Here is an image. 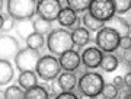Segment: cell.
Listing matches in <instances>:
<instances>
[{
	"instance_id": "cell-21",
	"label": "cell",
	"mask_w": 131,
	"mask_h": 99,
	"mask_svg": "<svg viewBox=\"0 0 131 99\" xmlns=\"http://www.w3.org/2000/svg\"><path fill=\"white\" fill-rule=\"evenodd\" d=\"M82 22H83V26L88 29L89 32H98V31H101V29L105 26L103 22H101V20H98V19H95L89 12H86V13L83 15Z\"/></svg>"
},
{
	"instance_id": "cell-13",
	"label": "cell",
	"mask_w": 131,
	"mask_h": 99,
	"mask_svg": "<svg viewBox=\"0 0 131 99\" xmlns=\"http://www.w3.org/2000/svg\"><path fill=\"white\" fill-rule=\"evenodd\" d=\"M15 79V67L9 60L0 58V86L9 85Z\"/></svg>"
},
{
	"instance_id": "cell-24",
	"label": "cell",
	"mask_w": 131,
	"mask_h": 99,
	"mask_svg": "<svg viewBox=\"0 0 131 99\" xmlns=\"http://www.w3.org/2000/svg\"><path fill=\"white\" fill-rule=\"evenodd\" d=\"M118 64H119V63H118V58L115 56H112V54H103L102 61H101V67H102L105 71L111 73V71L117 70Z\"/></svg>"
},
{
	"instance_id": "cell-33",
	"label": "cell",
	"mask_w": 131,
	"mask_h": 99,
	"mask_svg": "<svg viewBox=\"0 0 131 99\" xmlns=\"http://www.w3.org/2000/svg\"><path fill=\"white\" fill-rule=\"evenodd\" d=\"M124 86H127V87L131 89V71L124 76Z\"/></svg>"
},
{
	"instance_id": "cell-3",
	"label": "cell",
	"mask_w": 131,
	"mask_h": 99,
	"mask_svg": "<svg viewBox=\"0 0 131 99\" xmlns=\"http://www.w3.org/2000/svg\"><path fill=\"white\" fill-rule=\"evenodd\" d=\"M103 85H105L103 77L95 71H86L77 80L79 92L86 98H93V96L99 95L103 89Z\"/></svg>"
},
{
	"instance_id": "cell-16",
	"label": "cell",
	"mask_w": 131,
	"mask_h": 99,
	"mask_svg": "<svg viewBox=\"0 0 131 99\" xmlns=\"http://www.w3.org/2000/svg\"><path fill=\"white\" fill-rule=\"evenodd\" d=\"M71 39H73V44L77 45V47H84L90 42V32L84 26H80V28H76L71 31Z\"/></svg>"
},
{
	"instance_id": "cell-12",
	"label": "cell",
	"mask_w": 131,
	"mask_h": 99,
	"mask_svg": "<svg viewBox=\"0 0 131 99\" xmlns=\"http://www.w3.org/2000/svg\"><path fill=\"white\" fill-rule=\"evenodd\" d=\"M57 82L63 92H71L77 86V77L73 71H61L57 77Z\"/></svg>"
},
{
	"instance_id": "cell-26",
	"label": "cell",
	"mask_w": 131,
	"mask_h": 99,
	"mask_svg": "<svg viewBox=\"0 0 131 99\" xmlns=\"http://www.w3.org/2000/svg\"><path fill=\"white\" fill-rule=\"evenodd\" d=\"M115 7V15L127 13L131 9V0H111Z\"/></svg>"
},
{
	"instance_id": "cell-22",
	"label": "cell",
	"mask_w": 131,
	"mask_h": 99,
	"mask_svg": "<svg viewBox=\"0 0 131 99\" xmlns=\"http://www.w3.org/2000/svg\"><path fill=\"white\" fill-rule=\"evenodd\" d=\"M31 20H32V19H31ZM31 20H18V22H16V25H15V31H16V34H18L19 38L25 39L31 32H34L32 22H31Z\"/></svg>"
},
{
	"instance_id": "cell-37",
	"label": "cell",
	"mask_w": 131,
	"mask_h": 99,
	"mask_svg": "<svg viewBox=\"0 0 131 99\" xmlns=\"http://www.w3.org/2000/svg\"><path fill=\"white\" fill-rule=\"evenodd\" d=\"M89 99H105V96H103L102 93H99V95H96V96H93V98H89Z\"/></svg>"
},
{
	"instance_id": "cell-1",
	"label": "cell",
	"mask_w": 131,
	"mask_h": 99,
	"mask_svg": "<svg viewBox=\"0 0 131 99\" xmlns=\"http://www.w3.org/2000/svg\"><path fill=\"white\" fill-rule=\"evenodd\" d=\"M73 47H74V44H73V39H71L70 31H67L64 28H58V29H52L51 32L48 34L47 48L52 56L60 57L64 52L73 50Z\"/></svg>"
},
{
	"instance_id": "cell-36",
	"label": "cell",
	"mask_w": 131,
	"mask_h": 99,
	"mask_svg": "<svg viewBox=\"0 0 131 99\" xmlns=\"http://www.w3.org/2000/svg\"><path fill=\"white\" fill-rule=\"evenodd\" d=\"M118 96H119V99H130L131 95L127 90H122V92H118Z\"/></svg>"
},
{
	"instance_id": "cell-38",
	"label": "cell",
	"mask_w": 131,
	"mask_h": 99,
	"mask_svg": "<svg viewBox=\"0 0 131 99\" xmlns=\"http://www.w3.org/2000/svg\"><path fill=\"white\" fill-rule=\"evenodd\" d=\"M2 26H3V13L0 12V31H2Z\"/></svg>"
},
{
	"instance_id": "cell-23",
	"label": "cell",
	"mask_w": 131,
	"mask_h": 99,
	"mask_svg": "<svg viewBox=\"0 0 131 99\" xmlns=\"http://www.w3.org/2000/svg\"><path fill=\"white\" fill-rule=\"evenodd\" d=\"M67 7L74 10L76 13H82V12H88L92 0H66Z\"/></svg>"
},
{
	"instance_id": "cell-32",
	"label": "cell",
	"mask_w": 131,
	"mask_h": 99,
	"mask_svg": "<svg viewBox=\"0 0 131 99\" xmlns=\"http://www.w3.org/2000/svg\"><path fill=\"white\" fill-rule=\"evenodd\" d=\"M112 85H115L117 87H119V86H124V77L122 76H115L112 80Z\"/></svg>"
},
{
	"instance_id": "cell-39",
	"label": "cell",
	"mask_w": 131,
	"mask_h": 99,
	"mask_svg": "<svg viewBox=\"0 0 131 99\" xmlns=\"http://www.w3.org/2000/svg\"><path fill=\"white\" fill-rule=\"evenodd\" d=\"M0 99H6L5 98V90H0Z\"/></svg>"
},
{
	"instance_id": "cell-10",
	"label": "cell",
	"mask_w": 131,
	"mask_h": 99,
	"mask_svg": "<svg viewBox=\"0 0 131 99\" xmlns=\"http://www.w3.org/2000/svg\"><path fill=\"white\" fill-rule=\"evenodd\" d=\"M103 52L99 50L98 47H88L82 52V64L86 69H98L101 67V61H102Z\"/></svg>"
},
{
	"instance_id": "cell-30",
	"label": "cell",
	"mask_w": 131,
	"mask_h": 99,
	"mask_svg": "<svg viewBox=\"0 0 131 99\" xmlns=\"http://www.w3.org/2000/svg\"><path fill=\"white\" fill-rule=\"evenodd\" d=\"M54 99H80L79 95H76L73 90L71 92H61L60 95H57Z\"/></svg>"
},
{
	"instance_id": "cell-15",
	"label": "cell",
	"mask_w": 131,
	"mask_h": 99,
	"mask_svg": "<svg viewBox=\"0 0 131 99\" xmlns=\"http://www.w3.org/2000/svg\"><path fill=\"white\" fill-rule=\"evenodd\" d=\"M38 85V76L35 71H22L18 77V86L24 90H29L31 87Z\"/></svg>"
},
{
	"instance_id": "cell-8",
	"label": "cell",
	"mask_w": 131,
	"mask_h": 99,
	"mask_svg": "<svg viewBox=\"0 0 131 99\" xmlns=\"http://www.w3.org/2000/svg\"><path fill=\"white\" fill-rule=\"evenodd\" d=\"M61 9H63V6H61L60 0H38L37 15L42 19L54 22V20H57Z\"/></svg>"
},
{
	"instance_id": "cell-40",
	"label": "cell",
	"mask_w": 131,
	"mask_h": 99,
	"mask_svg": "<svg viewBox=\"0 0 131 99\" xmlns=\"http://www.w3.org/2000/svg\"><path fill=\"white\" fill-rule=\"evenodd\" d=\"M2 9H3V0H0V12H2Z\"/></svg>"
},
{
	"instance_id": "cell-35",
	"label": "cell",
	"mask_w": 131,
	"mask_h": 99,
	"mask_svg": "<svg viewBox=\"0 0 131 99\" xmlns=\"http://www.w3.org/2000/svg\"><path fill=\"white\" fill-rule=\"evenodd\" d=\"M124 60L127 63H131V48L130 50H124Z\"/></svg>"
},
{
	"instance_id": "cell-6",
	"label": "cell",
	"mask_w": 131,
	"mask_h": 99,
	"mask_svg": "<svg viewBox=\"0 0 131 99\" xmlns=\"http://www.w3.org/2000/svg\"><path fill=\"white\" fill-rule=\"evenodd\" d=\"M39 58H41L39 51L25 47V48L19 50V52L16 54L13 61H15L16 69L22 73V71H35L37 70V64L39 61Z\"/></svg>"
},
{
	"instance_id": "cell-29",
	"label": "cell",
	"mask_w": 131,
	"mask_h": 99,
	"mask_svg": "<svg viewBox=\"0 0 131 99\" xmlns=\"http://www.w3.org/2000/svg\"><path fill=\"white\" fill-rule=\"evenodd\" d=\"M121 50H130L131 48V37L125 35V37H121L119 38V47Z\"/></svg>"
},
{
	"instance_id": "cell-18",
	"label": "cell",
	"mask_w": 131,
	"mask_h": 99,
	"mask_svg": "<svg viewBox=\"0 0 131 99\" xmlns=\"http://www.w3.org/2000/svg\"><path fill=\"white\" fill-rule=\"evenodd\" d=\"M31 22H32L34 32H38L41 35H47V34H50L52 31V24L50 20H47V19H42L39 16H37V18H32Z\"/></svg>"
},
{
	"instance_id": "cell-11",
	"label": "cell",
	"mask_w": 131,
	"mask_h": 99,
	"mask_svg": "<svg viewBox=\"0 0 131 99\" xmlns=\"http://www.w3.org/2000/svg\"><path fill=\"white\" fill-rule=\"evenodd\" d=\"M58 63H60V66H61V70H64V71H73V73H74V71L80 67L82 58H80L79 51L70 50V51L64 52L63 56L58 57Z\"/></svg>"
},
{
	"instance_id": "cell-25",
	"label": "cell",
	"mask_w": 131,
	"mask_h": 99,
	"mask_svg": "<svg viewBox=\"0 0 131 99\" xmlns=\"http://www.w3.org/2000/svg\"><path fill=\"white\" fill-rule=\"evenodd\" d=\"M5 98L6 99H24L25 98V90L20 89L18 85L7 86L5 90Z\"/></svg>"
},
{
	"instance_id": "cell-31",
	"label": "cell",
	"mask_w": 131,
	"mask_h": 99,
	"mask_svg": "<svg viewBox=\"0 0 131 99\" xmlns=\"http://www.w3.org/2000/svg\"><path fill=\"white\" fill-rule=\"evenodd\" d=\"M50 89H51V92H50V95H52V96H57V95H60L63 90H61L60 85H58V82H57V79H54V80H51V85H50Z\"/></svg>"
},
{
	"instance_id": "cell-2",
	"label": "cell",
	"mask_w": 131,
	"mask_h": 99,
	"mask_svg": "<svg viewBox=\"0 0 131 99\" xmlns=\"http://www.w3.org/2000/svg\"><path fill=\"white\" fill-rule=\"evenodd\" d=\"M38 0H7V15L18 20H31L37 15Z\"/></svg>"
},
{
	"instance_id": "cell-27",
	"label": "cell",
	"mask_w": 131,
	"mask_h": 99,
	"mask_svg": "<svg viewBox=\"0 0 131 99\" xmlns=\"http://www.w3.org/2000/svg\"><path fill=\"white\" fill-rule=\"evenodd\" d=\"M101 93L105 96V99H115L118 98V87L112 83H105Z\"/></svg>"
},
{
	"instance_id": "cell-34",
	"label": "cell",
	"mask_w": 131,
	"mask_h": 99,
	"mask_svg": "<svg viewBox=\"0 0 131 99\" xmlns=\"http://www.w3.org/2000/svg\"><path fill=\"white\" fill-rule=\"evenodd\" d=\"M80 26H82V18H79V16H77V19H76V22L73 25H71L70 28V31H73V29H76V28H80Z\"/></svg>"
},
{
	"instance_id": "cell-14",
	"label": "cell",
	"mask_w": 131,
	"mask_h": 99,
	"mask_svg": "<svg viewBox=\"0 0 131 99\" xmlns=\"http://www.w3.org/2000/svg\"><path fill=\"white\" fill-rule=\"evenodd\" d=\"M105 26L117 31L119 34V37H125V35H128V31H130L131 25L127 19L121 18V16H114L112 19H109L108 22H105Z\"/></svg>"
},
{
	"instance_id": "cell-5",
	"label": "cell",
	"mask_w": 131,
	"mask_h": 99,
	"mask_svg": "<svg viewBox=\"0 0 131 99\" xmlns=\"http://www.w3.org/2000/svg\"><path fill=\"white\" fill-rule=\"evenodd\" d=\"M119 34L117 31H114L112 28L103 26L101 31L96 32L95 37V44L101 51L105 54H111V52L117 51V48L119 47Z\"/></svg>"
},
{
	"instance_id": "cell-4",
	"label": "cell",
	"mask_w": 131,
	"mask_h": 99,
	"mask_svg": "<svg viewBox=\"0 0 131 99\" xmlns=\"http://www.w3.org/2000/svg\"><path fill=\"white\" fill-rule=\"evenodd\" d=\"M37 76L44 82H51L58 77L61 73V66L58 63V58L54 56H42L37 64Z\"/></svg>"
},
{
	"instance_id": "cell-20",
	"label": "cell",
	"mask_w": 131,
	"mask_h": 99,
	"mask_svg": "<svg viewBox=\"0 0 131 99\" xmlns=\"http://www.w3.org/2000/svg\"><path fill=\"white\" fill-rule=\"evenodd\" d=\"M25 44L31 50L39 51L45 45V38H44V35H41V34H38V32H31L28 37L25 38Z\"/></svg>"
},
{
	"instance_id": "cell-9",
	"label": "cell",
	"mask_w": 131,
	"mask_h": 99,
	"mask_svg": "<svg viewBox=\"0 0 131 99\" xmlns=\"http://www.w3.org/2000/svg\"><path fill=\"white\" fill-rule=\"evenodd\" d=\"M20 50L19 41L9 34H0V58L3 60H15L16 54Z\"/></svg>"
},
{
	"instance_id": "cell-28",
	"label": "cell",
	"mask_w": 131,
	"mask_h": 99,
	"mask_svg": "<svg viewBox=\"0 0 131 99\" xmlns=\"http://www.w3.org/2000/svg\"><path fill=\"white\" fill-rule=\"evenodd\" d=\"M15 25H16V20H15L12 16H9V15H3V26H2L0 34L10 32L12 29H15Z\"/></svg>"
},
{
	"instance_id": "cell-19",
	"label": "cell",
	"mask_w": 131,
	"mask_h": 99,
	"mask_svg": "<svg viewBox=\"0 0 131 99\" xmlns=\"http://www.w3.org/2000/svg\"><path fill=\"white\" fill-rule=\"evenodd\" d=\"M24 99H50V90L45 86L37 85L29 90H25Z\"/></svg>"
},
{
	"instance_id": "cell-17",
	"label": "cell",
	"mask_w": 131,
	"mask_h": 99,
	"mask_svg": "<svg viewBox=\"0 0 131 99\" xmlns=\"http://www.w3.org/2000/svg\"><path fill=\"white\" fill-rule=\"evenodd\" d=\"M76 19H77V13H76L74 10H71L70 7H63L60 10V13H58V24L61 26H64V28H70L71 25L76 22Z\"/></svg>"
},
{
	"instance_id": "cell-7",
	"label": "cell",
	"mask_w": 131,
	"mask_h": 99,
	"mask_svg": "<svg viewBox=\"0 0 131 99\" xmlns=\"http://www.w3.org/2000/svg\"><path fill=\"white\" fill-rule=\"evenodd\" d=\"M88 12L103 24L115 16V7L111 0H92Z\"/></svg>"
}]
</instances>
